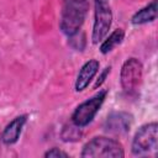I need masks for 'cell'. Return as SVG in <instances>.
<instances>
[{"label": "cell", "instance_id": "6da1fadb", "mask_svg": "<svg viewBox=\"0 0 158 158\" xmlns=\"http://www.w3.org/2000/svg\"><path fill=\"white\" fill-rule=\"evenodd\" d=\"M89 10V0H63L59 28L70 37L78 33L85 21Z\"/></svg>", "mask_w": 158, "mask_h": 158}, {"label": "cell", "instance_id": "7a4b0ae2", "mask_svg": "<svg viewBox=\"0 0 158 158\" xmlns=\"http://www.w3.org/2000/svg\"><path fill=\"white\" fill-rule=\"evenodd\" d=\"M132 154L136 157H157L158 151V125L149 122L143 125L136 132L132 146Z\"/></svg>", "mask_w": 158, "mask_h": 158}, {"label": "cell", "instance_id": "3957f363", "mask_svg": "<svg viewBox=\"0 0 158 158\" xmlns=\"http://www.w3.org/2000/svg\"><path fill=\"white\" fill-rule=\"evenodd\" d=\"M83 158H122V144L110 137L96 136L86 142L80 153Z\"/></svg>", "mask_w": 158, "mask_h": 158}, {"label": "cell", "instance_id": "277c9868", "mask_svg": "<svg viewBox=\"0 0 158 158\" xmlns=\"http://www.w3.org/2000/svg\"><path fill=\"white\" fill-rule=\"evenodd\" d=\"M94 26L91 32L93 43L101 42L107 35L112 23V11L109 0H94Z\"/></svg>", "mask_w": 158, "mask_h": 158}, {"label": "cell", "instance_id": "5b68a950", "mask_svg": "<svg viewBox=\"0 0 158 158\" xmlns=\"http://www.w3.org/2000/svg\"><path fill=\"white\" fill-rule=\"evenodd\" d=\"M106 95H107V91L101 90L98 94H95L93 98L79 104L72 115V122L81 128L88 126L99 112L102 102L105 101Z\"/></svg>", "mask_w": 158, "mask_h": 158}, {"label": "cell", "instance_id": "8992f818", "mask_svg": "<svg viewBox=\"0 0 158 158\" xmlns=\"http://www.w3.org/2000/svg\"><path fill=\"white\" fill-rule=\"evenodd\" d=\"M142 74H143V67L139 59L132 57L126 59V62L121 67L120 73V81L123 91L128 95L135 94L142 81Z\"/></svg>", "mask_w": 158, "mask_h": 158}, {"label": "cell", "instance_id": "52a82bcc", "mask_svg": "<svg viewBox=\"0 0 158 158\" xmlns=\"http://www.w3.org/2000/svg\"><path fill=\"white\" fill-rule=\"evenodd\" d=\"M133 122V116L128 112L125 111H116V112H111L105 123H104V128L106 132L112 133V135H126Z\"/></svg>", "mask_w": 158, "mask_h": 158}, {"label": "cell", "instance_id": "ba28073f", "mask_svg": "<svg viewBox=\"0 0 158 158\" xmlns=\"http://www.w3.org/2000/svg\"><path fill=\"white\" fill-rule=\"evenodd\" d=\"M26 122H27V115H20L15 117L12 121H10L1 133V142L6 146L15 144L19 141Z\"/></svg>", "mask_w": 158, "mask_h": 158}, {"label": "cell", "instance_id": "9c48e42d", "mask_svg": "<svg viewBox=\"0 0 158 158\" xmlns=\"http://www.w3.org/2000/svg\"><path fill=\"white\" fill-rule=\"evenodd\" d=\"M99 67H100V64L96 59H90L80 68V70L77 75L75 85H74L75 91H83L84 89L88 88V85L90 84L93 78L96 75V73L99 70Z\"/></svg>", "mask_w": 158, "mask_h": 158}, {"label": "cell", "instance_id": "30bf717a", "mask_svg": "<svg viewBox=\"0 0 158 158\" xmlns=\"http://www.w3.org/2000/svg\"><path fill=\"white\" fill-rule=\"evenodd\" d=\"M157 17V0H153L143 9L138 10L131 19L133 25H143L147 22L154 21Z\"/></svg>", "mask_w": 158, "mask_h": 158}, {"label": "cell", "instance_id": "8fae6325", "mask_svg": "<svg viewBox=\"0 0 158 158\" xmlns=\"http://www.w3.org/2000/svg\"><path fill=\"white\" fill-rule=\"evenodd\" d=\"M125 37V31L122 28H117L115 30L106 40H104V42L100 46V52L102 54H107L109 52H111L117 44H120L122 42Z\"/></svg>", "mask_w": 158, "mask_h": 158}, {"label": "cell", "instance_id": "7c38bea8", "mask_svg": "<svg viewBox=\"0 0 158 158\" xmlns=\"http://www.w3.org/2000/svg\"><path fill=\"white\" fill-rule=\"evenodd\" d=\"M80 130H81V127L74 125L73 122H72V125L69 127L65 126L63 132H62L63 141H77V139H80V137H81Z\"/></svg>", "mask_w": 158, "mask_h": 158}, {"label": "cell", "instance_id": "4fadbf2b", "mask_svg": "<svg viewBox=\"0 0 158 158\" xmlns=\"http://www.w3.org/2000/svg\"><path fill=\"white\" fill-rule=\"evenodd\" d=\"M46 158H60V157H63V158H68L69 157V154L67 153V152H64V151H62V149H59V148H52V149H49V151H47L44 154H43Z\"/></svg>", "mask_w": 158, "mask_h": 158}, {"label": "cell", "instance_id": "5bb4252c", "mask_svg": "<svg viewBox=\"0 0 158 158\" xmlns=\"http://www.w3.org/2000/svg\"><path fill=\"white\" fill-rule=\"evenodd\" d=\"M110 69H111V67H106L105 68V70H104V73L101 74V77H100V80H98L96 83H95V85H94V88L96 89L98 86H100L102 83H104V80H105V78H106V75L110 73Z\"/></svg>", "mask_w": 158, "mask_h": 158}]
</instances>
